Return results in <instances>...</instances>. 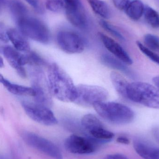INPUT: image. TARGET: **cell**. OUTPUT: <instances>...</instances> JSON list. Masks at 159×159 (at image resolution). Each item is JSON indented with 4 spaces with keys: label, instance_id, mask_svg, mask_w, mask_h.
I'll return each instance as SVG.
<instances>
[{
    "label": "cell",
    "instance_id": "6da1fadb",
    "mask_svg": "<svg viewBox=\"0 0 159 159\" xmlns=\"http://www.w3.org/2000/svg\"><path fill=\"white\" fill-rule=\"evenodd\" d=\"M47 81L51 96L61 102H74L76 86L69 75L56 63L48 67Z\"/></svg>",
    "mask_w": 159,
    "mask_h": 159
},
{
    "label": "cell",
    "instance_id": "7a4b0ae2",
    "mask_svg": "<svg viewBox=\"0 0 159 159\" xmlns=\"http://www.w3.org/2000/svg\"><path fill=\"white\" fill-rule=\"evenodd\" d=\"M97 114L109 123L116 125L129 124L135 116L134 111L129 107L116 102H103L93 106Z\"/></svg>",
    "mask_w": 159,
    "mask_h": 159
},
{
    "label": "cell",
    "instance_id": "3957f363",
    "mask_svg": "<svg viewBox=\"0 0 159 159\" xmlns=\"http://www.w3.org/2000/svg\"><path fill=\"white\" fill-rule=\"evenodd\" d=\"M126 99L149 108L159 109V89L149 83L141 81L129 83Z\"/></svg>",
    "mask_w": 159,
    "mask_h": 159
},
{
    "label": "cell",
    "instance_id": "277c9868",
    "mask_svg": "<svg viewBox=\"0 0 159 159\" xmlns=\"http://www.w3.org/2000/svg\"><path fill=\"white\" fill-rule=\"evenodd\" d=\"M16 23L19 30L25 37L44 44L50 42V32L42 20L28 15Z\"/></svg>",
    "mask_w": 159,
    "mask_h": 159
},
{
    "label": "cell",
    "instance_id": "5b68a950",
    "mask_svg": "<svg viewBox=\"0 0 159 159\" xmlns=\"http://www.w3.org/2000/svg\"><path fill=\"white\" fill-rule=\"evenodd\" d=\"M108 97V92L103 87L79 84L76 86V94L74 102L82 106H93L98 103L105 102Z\"/></svg>",
    "mask_w": 159,
    "mask_h": 159
},
{
    "label": "cell",
    "instance_id": "8992f818",
    "mask_svg": "<svg viewBox=\"0 0 159 159\" xmlns=\"http://www.w3.org/2000/svg\"><path fill=\"white\" fill-rule=\"evenodd\" d=\"M20 137L28 145L54 159H63L59 148L51 141L36 134L24 131Z\"/></svg>",
    "mask_w": 159,
    "mask_h": 159
},
{
    "label": "cell",
    "instance_id": "52a82bcc",
    "mask_svg": "<svg viewBox=\"0 0 159 159\" xmlns=\"http://www.w3.org/2000/svg\"><path fill=\"white\" fill-rule=\"evenodd\" d=\"M22 106L27 116L34 121L45 126H54L58 120L49 107L35 102H24Z\"/></svg>",
    "mask_w": 159,
    "mask_h": 159
},
{
    "label": "cell",
    "instance_id": "ba28073f",
    "mask_svg": "<svg viewBox=\"0 0 159 159\" xmlns=\"http://www.w3.org/2000/svg\"><path fill=\"white\" fill-rule=\"evenodd\" d=\"M31 77L32 88L35 92L34 102L50 107L52 105L51 95L43 71L38 67H35L31 71Z\"/></svg>",
    "mask_w": 159,
    "mask_h": 159
},
{
    "label": "cell",
    "instance_id": "9c48e42d",
    "mask_svg": "<svg viewBox=\"0 0 159 159\" xmlns=\"http://www.w3.org/2000/svg\"><path fill=\"white\" fill-rule=\"evenodd\" d=\"M99 143H101L90 136L84 137L72 134L65 140L64 147L70 153L87 155L95 152Z\"/></svg>",
    "mask_w": 159,
    "mask_h": 159
},
{
    "label": "cell",
    "instance_id": "30bf717a",
    "mask_svg": "<svg viewBox=\"0 0 159 159\" xmlns=\"http://www.w3.org/2000/svg\"><path fill=\"white\" fill-rule=\"evenodd\" d=\"M57 39L61 49L66 53L77 54L84 51V41L76 33L71 31H61L58 33Z\"/></svg>",
    "mask_w": 159,
    "mask_h": 159
},
{
    "label": "cell",
    "instance_id": "8fae6325",
    "mask_svg": "<svg viewBox=\"0 0 159 159\" xmlns=\"http://www.w3.org/2000/svg\"><path fill=\"white\" fill-rule=\"evenodd\" d=\"M2 52L8 63L16 71L18 74L22 78L26 77L27 73L24 68V65L27 64L25 55L9 46L4 47Z\"/></svg>",
    "mask_w": 159,
    "mask_h": 159
},
{
    "label": "cell",
    "instance_id": "7c38bea8",
    "mask_svg": "<svg viewBox=\"0 0 159 159\" xmlns=\"http://www.w3.org/2000/svg\"><path fill=\"white\" fill-rule=\"evenodd\" d=\"M99 35L106 48L117 58L126 64L131 65L133 64V61L132 59L119 44L102 33H99Z\"/></svg>",
    "mask_w": 159,
    "mask_h": 159
},
{
    "label": "cell",
    "instance_id": "4fadbf2b",
    "mask_svg": "<svg viewBox=\"0 0 159 159\" xmlns=\"http://www.w3.org/2000/svg\"><path fill=\"white\" fill-rule=\"evenodd\" d=\"M133 147L135 152L143 159L159 158V149L145 141L135 139L134 141Z\"/></svg>",
    "mask_w": 159,
    "mask_h": 159
},
{
    "label": "cell",
    "instance_id": "5bb4252c",
    "mask_svg": "<svg viewBox=\"0 0 159 159\" xmlns=\"http://www.w3.org/2000/svg\"><path fill=\"white\" fill-rule=\"evenodd\" d=\"M101 61L105 66L123 73L130 78H134L135 75L126 64L117 58L109 54H103L101 57Z\"/></svg>",
    "mask_w": 159,
    "mask_h": 159
},
{
    "label": "cell",
    "instance_id": "9a60e30c",
    "mask_svg": "<svg viewBox=\"0 0 159 159\" xmlns=\"http://www.w3.org/2000/svg\"><path fill=\"white\" fill-rule=\"evenodd\" d=\"M7 34L8 40L16 49L20 52H30V44L26 37L19 30L14 29H8L7 31Z\"/></svg>",
    "mask_w": 159,
    "mask_h": 159
},
{
    "label": "cell",
    "instance_id": "2e32d148",
    "mask_svg": "<svg viewBox=\"0 0 159 159\" xmlns=\"http://www.w3.org/2000/svg\"><path fill=\"white\" fill-rule=\"evenodd\" d=\"M66 16L70 23L75 27L85 30L88 26V20L82 7L74 9H67Z\"/></svg>",
    "mask_w": 159,
    "mask_h": 159
},
{
    "label": "cell",
    "instance_id": "e0dca14e",
    "mask_svg": "<svg viewBox=\"0 0 159 159\" xmlns=\"http://www.w3.org/2000/svg\"><path fill=\"white\" fill-rule=\"evenodd\" d=\"M7 6L16 22L29 15L28 8L25 5L19 0H9L7 2Z\"/></svg>",
    "mask_w": 159,
    "mask_h": 159
},
{
    "label": "cell",
    "instance_id": "ac0fdd59",
    "mask_svg": "<svg viewBox=\"0 0 159 159\" xmlns=\"http://www.w3.org/2000/svg\"><path fill=\"white\" fill-rule=\"evenodd\" d=\"M145 7L140 0H134L129 2L125 8V12L131 19L137 20L143 15Z\"/></svg>",
    "mask_w": 159,
    "mask_h": 159
},
{
    "label": "cell",
    "instance_id": "d6986e66",
    "mask_svg": "<svg viewBox=\"0 0 159 159\" xmlns=\"http://www.w3.org/2000/svg\"><path fill=\"white\" fill-rule=\"evenodd\" d=\"M2 84L9 92L13 94L33 97H34L35 95V92L32 87L30 88L11 83L7 79Z\"/></svg>",
    "mask_w": 159,
    "mask_h": 159
},
{
    "label": "cell",
    "instance_id": "ffe728a7",
    "mask_svg": "<svg viewBox=\"0 0 159 159\" xmlns=\"http://www.w3.org/2000/svg\"><path fill=\"white\" fill-rule=\"evenodd\" d=\"M110 79L118 93L126 99V90L129 84L128 81L120 74L116 71L110 74Z\"/></svg>",
    "mask_w": 159,
    "mask_h": 159
},
{
    "label": "cell",
    "instance_id": "44dd1931",
    "mask_svg": "<svg viewBox=\"0 0 159 159\" xmlns=\"http://www.w3.org/2000/svg\"><path fill=\"white\" fill-rule=\"evenodd\" d=\"M93 12L101 17H110V11L107 4L102 0H87Z\"/></svg>",
    "mask_w": 159,
    "mask_h": 159
},
{
    "label": "cell",
    "instance_id": "7402d4cb",
    "mask_svg": "<svg viewBox=\"0 0 159 159\" xmlns=\"http://www.w3.org/2000/svg\"><path fill=\"white\" fill-rule=\"evenodd\" d=\"M81 126L87 132H89L98 128L104 127L101 120L94 115L92 114H87L82 117L81 120Z\"/></svg>",
    "mask_w": 159,
    "mask_h": 159
},
{
    "label": "cell",
    "instance_id": "603a6c76",
    "mask_svg": "<svg viewBox=\"0 0 159 159\" xmlns=\"http://www.w3.org/2000/svg\"><path fill=\"white\" fill-rule=\"evenodd\" d=\"M146 22L154 29L159 28V14L157 11L150 7H145L143 13Z\"/></svg>",
    "mask_w": 159,
    "mask_h": 159
},
{
    "label": "cell",
    "instance_id": "cb8c5ba5",
    "mask_svg": "<svg viewBox=\"0 0 159 159\" xmlns=\"http://www.w3.org/2000/svg\"><path fill=\"white\" fill-rule=\"evenodd\" d=\"M25 56L27 64L37 67L45 66L47 64L45 61L35 52L30 51Z\"/></svg>",
    "mask_w": 159,
    "mask_h": 159
},
{
    "label": "cell",
    "instance_id": "d4e9b609",
    "mask_svg": "<svg viewBox=\"0 0 159 159\" xmlns=\"http://www.w3.org/2000/svg\"><path fill=\"white\" fill-rule=\"evenodd\" d=\"M144 42L146 47L152 50H159V38L154 34H146L144 37Z\"/></svg>",
    "mask_w": 159,
    "mask_h": 159
},
{
    "label": "cell",
    "instance_id": "484cf974",
    "mask_svg": "<svg viewBox=\"0 0 159 159\" xmlns=\"http://www.w3.org/2000/svg\"><path fill=\"white\" fill-rule=\"evenodd\" d=\"M65 2L63 0H47L46 8L53 12H59L65 9Z\"/></svg>",
    "mask_w": 159,
    "mask_h": 159
},
{
    "label": "cell",
    "instance_id": "4316f807",
    "mask_svg": "<svg viewBox=\"0 0 159 159\" xmlns=\"http://www.w3.org/2000/svg\"><path fill=\"white\" fill-rule=\"evenodd\" d=\"M136 44L140 50L145 55H146L153 62H155L159 65V56L158 55H157L151 49L148 48L139 41L136 42Z\"/></svg>",
    "mask_w": 159,
    "mask_h": 159
},
{
    "label": "cell",
    "instance_id": "83f0119b",
    "mask_svg": "<svg viewBox=\"0 0 159 159\" xmlns=\"http://www.w3.org/2000/svg\"><path fill=\"white\" fill-rule=\"evenodd\" d=\"M100 25L105 30L110 33L111 34L116 37L118 39L121 41L125 40V38L123 37V35L110 23H108L105 20H102L100 21Z\"/></svg>",
    "mask_w": 159,
    "mask_h": 159
},
{
    "label": "cell",
    "instance_id": "f1b7e54d",
    "mask_svg": "<svg viewBox=\"0 0 159 159\" xmlns=\"http://www.w3.org/2000/svg\"><path fill=\"white\" fill-rule=\"evenodd\" d=\"M65 2V9H76L82 7L79 0H63Z\"/></svg>",
    "mask_w": 159,
    "mask_h": 159
},
{
    "label": "cell",
    "instance_id": "f546056e",
    "mask_svg": "<svg viewBox=\"0 0 159 159\" xmlns=\"http://www.w3.org/2000/svg\"><path fill=\"white\" fill-rule=\"evenodd\" d=\"M114 5L120 10H125L129 3V0H113Z\"/></svg>",
    "mask_w": 159,
    "mask_h": 159
},
{
    "label": "cell",
    "instance_id": "4dcf8cb0",
    "mask_svg": "<svg viewBox=\"0 0 159 159\" xmlns=\"http://www.w3.org/2000/svg\"><path fill=\"white\" fill-rule=\"evenodd\" d=\"M7 31L2 23H0V43H7L9 41Z\"/></svg>",
    "mask_w": 159,
    "mask_h": 159
},
{
    "label": "cell",
    "instance_id": "1f68e13d",
    "mask_svg": "<svg viewBox=\"0 0 159 159\" xmlns=\"http://www.w3.org/2000/svg\"><path fill=\"white\" fill-rule=\"evenodd\" d=\"M28 2L32 7H33L36 11L38 12H41L42 11V8L40 5L39 0H25Z\"/></svg>",
    "mask_w": 159,
    "mask_h": 159
},
{
    "label": "cell",
    "instance_id": "d6a6232c",
    "mask_svg": "<svg viewBox=\"0 0 159 159\" xmlns=\"http://www.w3.org/2000/svg\"><path fill=\"white\" fill-rule=\"evenodd\" d=\"M107 159H129L125 155L122 154H112L107 156Z\"/></svg>",
    "mask_w": 159,
    "mask_h": 159
},
{
    "label": "cell",
    "instance_id": "836d02e7",
    "mask_svg": "<svg viewBox=\"0 0 159 159\" xmlns=\"http://www.w3.org/2000/svg\"><path fill=\"white\" fill-rule=\"evenodd\" d=\"M117 142L123 144L128 145L130 143V141L127 137L125 136H120L116 140Z\"/></svg>",
    "mask_w": 159,
    "mask_h": 159
},
{
    "label": "cell",
    "instance_id": "e575fe53",
    "mask_svg": "<svg viewBox=\"0 0 159 159\" xmlns=\"http://www.w3.org/2000/svg\"><path fill=\"white\" fill-rule=\"evenodd\" d=\"M7 0H0V14L2 12L5 7L7 6Z\"/></svg>",
    "mask_w": 159,
    "mask_h": 159
},
{
    "label": "cell",
    "instance_id": "d590c367",
    "mask_svg": "<svg viewBox=\"0 0 159 159\" xmlns=\"http://www.w3.org/2000/svg\"><path fill=\"white\" fill-rule=\"evenodd\" d=\"M153 134H154V137L157 142L159 143V128H156L153 130Z\"/></svg>",
    "mask_w": 159,
    "mask_h": 159
},
{
    "label": "cell",
    "instance_id": "8d00e7d4",
    "mask_svg": "<svg viewBox=\"0 0 159 159\" xmlns=\"http://www.w3.org/2000/svg\"><path fill=\"white\" fill-rule=\"evenodd\" d=\"M153 80L155 85L159 88V76L154 77L153 78Z\"/></svg>",
    "mask_w": 159,
    "mask_h": 159
},
{
    "label": "cell",
    "instance_id": "74e56055",
    "mask_svg": "<svg viewBox=\"0 0 159 159\" xmlns=\"http://www.w3.org/2000/svg\"><path fill=\"white\" fill-rule=\"evenodd\" d=\"M0 159H12L8 157H7L5 155H3V154H2L0 153Z\"/></svg>",
    "mask_w": 159,
    "mask_h": 159
},
{
    "label": "cell",
    "instance_id": "f35d334b",
    "mask_svg": "<svg viewBox=\"0 0 159 159\" xmlns=\"http://www.w3.org/2000/svg\"><path fill=\"white\" fill-rule=\"evenodd\" d=\"M6 80V79L4 78L3 76L0 74V83L3 84L5 80Z\"/></svg>",
    "mask_w": 159,
    "mask_h": 159
},
{
    "label": "cell",
    "instance_id": "ab89813d",
    "mask_svg": "<svg viewBox=\"0 0 159 159\" xmlns=\"http://www.w3.org/2000/svg\"><path fill=\"white\" fill-rule=\"evenodd\" d=\"M4 67V62L2 58L0 57V68H2Z\"/></svg>",
    "mask_w": 159,
    "mask_h": 159
},
{
    "label": "cell",
    "instance_id": "60d3db41",
    "mask_svg": "<svg viewBox=\"0 0 159 159\" xmlns=\"http://www.w3.org/2000/svg\"><path fill=\"white\" fill-rule=\"evenodd\" d=\"M4 47H3L0 44V52H2Z\"/></svg>",
    "mask_w": 159,
    "mask_h": 159
},
{
    "label": "cell",
    "instance_id": "b9f144b4",
    "mask_svg": "<svg viewBox=\"0 0 159 159\" xmlns=\"http://www.w3.org/2000/svg\"><path fill=\"white\" fill-rule=\"evenodd\" d=\"M103 159H107V158L106 157H104V158H103Z\"/></svg>",
    "mask_w": 159,
    "mask_h": 159
},
{
    "label": "cell",
    "instance_id": "7bdbcfd3",
    "mask_svg": "<svg viewBox=\"0 0 159 159\" xmlns=\"http://www.w3.org/2000/svg\"></svg>",
    "mask_w": 159,
    "mask_h": 159
}]
</instances>
